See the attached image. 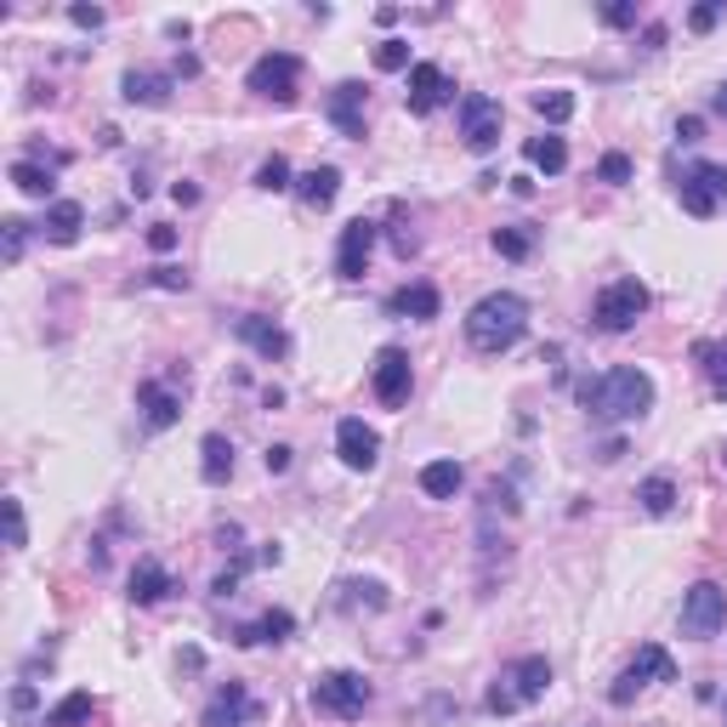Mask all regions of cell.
<instances>
[{"label": "cell", "mask_w": 727, "mask_h": 727, "mask_svg": "<svg viewBox=\"0 0 727 727\" xmlns=\"http://www.w3.org/2000/svg\"><path fill=\"white\" fill-rule=\"evenodd\" d=\"M648 682H676V666H671V653L659 648V642H642L631 666H625V671L614 676V687H608V705H631Z\"/></svg>", "instance_id": "5"}, {"label": "cell", "mask_w": 727, "mask_h": 727, "mask_svg": "<svg viewBox=\"0 0 727 727\" xmlns=\"http://www.w3.org/2000/svg\"><path fill=\"white\" fill-rule=\"evenodd\" d=\"M693 363L711 376V387H716V399L727 404V342H693Z\"/></svg>", "instance_id": "26"}, {"label": "cell", "mask_w": 727, "mask_h": 727, "mask_svg": "<svg viewBox=\"0 0 727 727\" xmlns=\"http://www.w3.org/2000/svg\"><path fill=\"white\" fill-rule=\"evenodd\" d=\"M722 625H727V591L716 580H700L693 591H682V631L693 642H711Z\"/></svg>", "instance_id": "6"}, {"label": "cell", "mask_w": 727, "mask_h": 727, "mask_svg": "<svg viewBox=\"0 0 727 727\" xmlns=\"http://www.w3.org/2000/svg\"><path fill=\"white\" fill-rule=\"evenodd\" d=\"M501 125H506V109L494 103V97H483V91L460 97V137H467L472 154H489L494 143H501Z\"/></svg>", "instance_id": "8"}, {"label": "cell", "mask_w": 727, "mask_h": 727, "mask_svg": "<svg viewBox=\"0 0 727 727\" xmlns=\"http://www.w3.org/2000/svg\"><path fill=\"white\" fill-rule=\"evenodd\" d=\"M12 188H18V193H29V200H46V193L57 188V177H52V165L18 159V165H12Z\"/></svg>", "instance_id": "28"}, {"label": "cell", "mask_w": 727, "mask_h": 727, "mask_svg": "<svg viewBox=\"0 0 727 727\" xmlns=\"http://www.w3.org/2000/svg\"><path fill=\"white\" fill-rule=\"evenodd\" d=\"M23 540H29V528H23V501H7V546L23 551Z\"/></svg>", "instance_id": "39"}, {"label": "cell", "mask_w": 727, "mask_h": 727, "mask_svg": "<svg viewBox=\"0 0 727 727\" xmlns=\"http://www.w3.org/2000/svg\"><path fill=\"white\" fill-rule=\"evenodd\" d=\"M12 711H18V716L35 711V687H29V682H18V687H12Z\"/></svg>", "instance_id": "44"}, {"label": "cell", "mask_w": 727, "mask_h": 727, "mask_svg": "<svg viewBox=\"0 0 727 727\" xmlns=\"http://www.w3.org/2000/svg\"><path fill=\"white\" fill-rule=\"evenodd\" d=\"M171 200H177V205H193V200H200V188H193V182H177Z\"/></svg>", "instance_id": "47"}, {"label": "cell", "mask_w": 727, "mask_h": 727, "mask_svg": "<svg viewBox=\"0 0 727 727\" xmlns=\"http://www.w3.org/2000/svg\"><path fill=\"white\" fill-rule=\"evenodd\" d=\"M295 86H302V57L295 52H268L250 63V91L273 97V103H295Z\"/></svg>", "instance_id": "9"}, {"label": "cell", "mask_w": 727, "mask_h": 727, "mask_svg": "<svg viewBox=\"0 0 727 727\" xmlns=\"http://www.w3.org/2000/svg\"><path fill=\"white\" fill-rule=\"evenodd\" d=\"M535 114L540 120H551V125H563V120H574V91H535Z\"/></svg>", "instance_id": "31"}, {"label": "cell", "mask_w": 727, "mask_h": 727, "mask_svg": "<svg viewBox=\"0 0 727 727\" xmlns=\"http://www.w3.org/2000/svg\"><path fill=\"white\" fill-rule=\"evenodd\" d=\"M637 501H642V512H653V517H666L671 506H676V483L659 472V478H648L642 489H637Z\"/></svg>", "instance_id": "29"}, {"label": "cell", "mask_w": 727, "mask_h": 727, "mask_svg": "<svg viewBox=\"0 0 727 727\" xmlns=\"http://www.w3.org/2000/svg\"><path fill=\"white\" fill-rule=\"evenodd\" d=\"M336 455H342V467L370 472L376 460H381V438H376V426H363L358 415H347V421L336 426Z\"/></svg>", "instance_id": "15"}, {"label": "cell", "mask_w": 727, "mask_h": 727, "mask_svg": "<svg viewBox=\"0 0 727 727\" xmlns=\"http://www.w3.org/2000/svg\"><path fill=\"white\" fill-rule=\"evenodd\" d=\"M676 137H682V143H700V137H705V120H700V114H687V120L676 125Z\"/></svg>", "instance_id": "45"}, {"label": "cell", "mask_w": 727, "mask_h": 727, "mask_svg": "<svg viewBox=\"0 0 727 727\" xmlns=\"http://www.w3.org/2000/svg\"><path fill=\"white\" fill-rule=\"evenodd\" d=\"M171 574H165L159 563H137V569H131V591H125V597L131 603H137V608H148V603H165V597H171Z\"/></svg>", "instance_id": "19"}, {"label": "cell", "mask_w": 727, "mask_h": 727, "mask_svg": "<svg viewBox=\"0 0 727 727\" xmlns=\"http://www.w3.org/2000/svg\"><path fill=\"white\" fill-rule=\"evenodd\" d=\"M597 177L614 182V188H625V182H631V159H625V154H603L597 159Z\"/></svg>", "instance_id": "36"}, {"label": "cell", "mask_w": 727, "mask_h": 727, "mask_svg": "<svg viewBox=\"0 0 727 727\" xmlns=\"http://www.w3.org/2000/svg\"><path fill=\"white\" fill-rule=\"evenodd\" d=\"M120 97H125V103H143V109H159L165 97H171V80H165V75H148V69H131V75L120 80Z\"/></svg>", "instance_id": "21"}, {"label": "cell", "mask_w": 727, "mask_h": 727, "mask_svg": "<svg viewBox=\"0 0 727 727\" xmlns=\"http://www.w3.org/2000/svg\"><path fill=\"white\" fill-rule=\"evenodd\" d=\"M290 631H295V619H290L284 608H268V614L256 619V642H284Z\"/></svg>", "instance_id": "34"}, {"label": "cell", "mask_w": 727, "mask_h": 727, "mask_svg": "<svg viewBox=\"0 0 727 727\" xmlns=\"http://www.w3.org/2000/svg\"><path fill=\"white\" fill-rule=\"evenodd\" d=\"M523 159L540 165L546 177H557V171H569V143L563 137H528L523 143Z\"/></svg>", "instance_id": "25"}, {"label": "cell", "mask_w": 727, "mask_h": 727, "mask_svg": "<svg viewBox=\"0 0 727 727\" xmlns=\"http://www.w3.org/2000/svg\"><path fill=\"white\" fill-rule=\"evenodd\" d=\"M0 234H7V261H18L23 256V239H29V222L7 216V222H0Z\"/></svg>", "instance_id": "40"}, {"label": "cell", "mask_w": 727, "mask_h": 727, "mask_svg": "<svg viewBox=\"0 0 727 727\" xmlns=\"http://www.w3.org/2000/svg\"><path fill=\"white\" fill-rule=\"evenodd\" d=\"M234 336H239L245 347H256L261 358H284V353H290V336H284V324L261 318V313H245V318H234Z\"/></svg>", "instance_id": "17"}, {"label": "cell", "mask_w": 727, "mask_h": 727, "mask_svg": "<svg viewBox=\"0 0 727 727\" xmlns=\"http://www.w3.org/2000/svg\"><path fill=\"white\" fill-rule=\"evenodd\" d=\"M523 329H528V302H523V295H512V290L483 295V302L467 313V342H472V353H483V358L512 353V347L523 342Z\"/></svg>", "instance_id": "2"}, {"label": "cell", "mask_w": 727, "mask_h": 727, "mask_svg": "<svg viewBox=\"0 0 727 727\" xmlns=\"http://www.w3.org/2000/svg\"><path fill=\"white\" fill-rule=\"evenodd\" d=\"M313 705L353 722V716H363V705H370V682H363V671H324L313 682Z\"/></svg>", "instance_id": "7"}, {"label": "cell", "mask_w": 727, "mask_h": 727, "mask_svg": "<svg viewBox=\"0 0 727 727\" xmlns=\"http://www.w3.org/2000/svg\"><path fill=\"white\" fill-rule=\"evenodd\" d=\"M148 279H154L159 290H188V273H182V268H154Z\"/></svg>", "instance_id": "42"}, {"label": "cell", "mask_w": 727, "mask_h": 727, "mask_svg": "<svg viewBox=\"0 0 727 727\" xmlns=\"http://www.w3.org/2000/svg\"><path fill=\"white\" fill-rule=\"evenodd\" d=\"M295 193L313 205V211H324V205H336V193H342V171L336 165H313L307 177H295Z\"/></svg>", "instance_id": "20"}, {"label": "cell", "mask_w": 727, "mask_h": 727, "mask_svg": "<svg viewBox=\"0 0 727 727\" xmlns=\"http://www.w3.org/2000/svg\"><path fill=\"white\" fill-rule=\"evenodd\" d=\"M148 250L171 256V250H177V227H165V222H159V227H148Z\"/></svg>", "instance_id": "41"}, {"label": "cell", "mask_w": 727, "mask_h": 727, "mask_svg": "<svg viewBox=\"0 0 727 727\" xmlns=\"http://www.w3.org/2000/svg\"><path fill=\"white\" fill-rule=\"evenodd\" d=\"M137 410H143V421L154 426V433H165V426H177V415H182V392L165 387V381H143L137 387Z\"/></svg>", "instance_id": "16"}, {"label": "cell", "mask_w": 727, "mask_h": 727, "mask_svg": "<svg viewBox=\"0 0 727 727\" xmlns=\"http://www.w3.org/2000/svg\"><path fill=\"white\" fill-rule=\"evenodd\" d=\"M603 23L608 29H637V0H614V7H603Z\"/></svg>", "instance_id": "38"}, {"label": "cell", "mask_w": 727, "mask_h": 727, "mask_svg": "<svg viewBox=\"0 0 727 727\" xmlns=\"http://www.w3.org/2000/svg\"><path fill=\"white\" fill-rule=\"evenodd\" d=\"M200 478L205 483H227V478H234V444H227L222 433H205V444H200Z\"/></svg>", "instance_id": "23"}, {"label": "cell", "mask_w": 727, "mask_h": 727, "mask_svg": "<svg viewBox=\"0 0 727 727\" xmlns=\"http://www.w3.org/2000/svg\"><path fill=\"white\" fill-rule=\"evenodd\" d=\"M421 489L433 494V501H455V494H460V467H455V460H426V467H421Z\"/></svg>", "instance_id": "27"}, {"label": "cell", "mask_w": 727, "mask_h": 727, "mask_svg": "<svg viewBox=\"0 0 727 727\" xmlns=\"http://www.w3.org/2000/svg\"><path fill=\"white\" fill-rule=\"evenodd\" d=\"M546 687H551V659L546 653H523L517 666H506L501 676H494V687H489V711L494 716H512V711H523V705H535V700H546Z\"/></svg>", "instance_id": "3"}, {"label": "cell", "mask_w": 727, "mask_h": 727, "mask_svg": "<svg viewBox=\"0 0 727 727\" xmlns=\"http://www.w3.org/2000/svg\"><path fill=\"white\" fill-rule=\"evenodd\" d=\"M376 69H381V75L410 69V41H381V46H376Z\"/></svg>", "instance_id": "35"}, {"label": "cell", "mask_w": 727, "mask_h": 727, "mask_svg": "<svg viewBox=\"0 0 727 727\" xmlns=\"http://www.w3.org/2000/svg\"><path fill=\"white\" fill-rule=\"evenodd\" d=\"M494 250H501L506 261H523L528 250H535V234H528V227H494Z\"/></svg>", "instance_id": "32"}, {"label": "cell", "mask_w": 727, "mask_h": 727, "mask_svg": "<svg viewBox=\"0 0 727 727\" xmlns=\"http://www.w3.org/2000/svg\"><path fill=\"white\" fill-rule=\"evenodd\" d=\"M80 227H86V205H75V200H52V211H46V239H52V245H75V239H80Z\"/></svg>", "instance_id": "22"}, {"label": "cell", "mask_w": 727, "mask_h": 727, "mask_svg": "<svg viewBox=\"0 0 727 727\" xmlns=\"http://www.w3.org/2000/svg\"><path fill=\"white\" fill-rule=\"evenodd\" d=\"M376 239H381V227L370 216L347 222L342 245H336V279H363V268H370V256H376Z\"/></svg>", "instance_id": "12"}, {"label": "cell", "mask_w": 727, "mask_h": 727, "mask_svg": "<svg viewBox=\"0 0 727 727\" xmlns=\"http://www.w3.org/2000/svg\"><path fill=\"white\" fill-rule=\"evenodd\" d=\"M268 472H290V444H273L268 449Z\"/></svg>", "instance_id": "46"}, {"label": "cell", "mask_w": 727, "mask_h": 727, "mask_svg": "<svg viewBox=\"0 0 727 727\" xmlns=\"http://www.w3.org/2000/svg\"><path fill=\"white\" fill-rule=\"evenodd\" d=\"M716 103H722V109H727V80H722V91H716Z\"/></svg>", "instance_id": "48"}, {"label": "cell", "mask_w": 727, "mask_h": 727, "mask_svg": "<svg viewBox=\"0 0 727 727\" xmlns=\"http://www.w3.org/2000/svg\"><path fill=\"white\" fill-rule=\"evenodd\" d=\"M722 467H727V449H722Z\"/></svg>", "instance_id": "49"}, {"label": "cell", "mask_w": 727, "mask_h": 727, "mask_svg": "<svg viewBox=\"0 0 727 727\" xmlns=\"http://www.w3.org/2000/svg\"><path fill=\"white\" fill-rule=\"evenodd\" d=\"M256 188H261V193H284V188H295V182H290V159H284V154L261 159V171H256Z\"/></svg>", "instance_id": "33"}, {"label": "cell", "mask_w": 727, "mask_h": 727, "mask_svg": "<svg viewBox=\"0 0 727 727\" xmlns=\"http://www.w3.org/2000/svg\"><path fill=\"white\" fill-rule=\"evenodd\" d=\"M329 120H336L342 137L363 143V86L358 80H342L336 91H329Z\"/></svg>", "instance_id": "18"}, {"label": "cell", "mask_w": 727, "mask_h": 727, "mask_svg": "<svg viewBox=\"0 0 727 727\" xmlns=\"http://www.w3.org/2000/svg\"><path fill=\"white\" fill-rule=\"evenodd\" d=\"M392 313H404V318H438V290L433 284H404V290H392Z\"/></svg>", "instance_id": "24"}, {"label": "cell", "mask_w": 727, "mask_h": 727, "mask_svg": "<svg viewBox=\"0 0 727 727\" xmlns=\"http://www.w3.org/2000/svg\"><path fill=\"white\" fill-rule=\"evenodd\" d=\"M69 18H75L80 29H103V7H69Z\"/></svg>", "instance_id": "43"}, {"label": "cell", "mask_w": 727, "mask_h": 727, "mask_svg": "<svg viewBox=\"0 0 727 727\" xmlns=\"http://www.w3.org/2000/svg\"><path fill=\"white\" fill-rule=\"evenodd\" d=\"M449 97H455V80L438 69V63H415V69H410V91H404L410 114H438Z\"/></svg>", "instance_id": "13"}, {"label": "cell", "mask_w": 727, "mask_h": 727, "mask_svg": "<svg viewBox=\"0 0 727 727\" xmlns=\"http://www.w3.org/2000/svg\"><path fill=\"white\" fill-rule=\"evenodd\" d=\"M716 23H722V7H716V0H705V7L687 12V29H693V35H711Z\"/></svg>", "instance_id": "37"}, {"label": "cell", "mask_w": 727, "mask_h": 727, "mask_svg": "<svg viewBox=\"0 0 727 727\" xmlns=\"http://www.w3.org/2000/svg\"><path fill=\"white\" fill-rule=\"evenodd\" d=\"M580 404L591 421H637L653 410V381L631 363H619V370L597 376V381H580Z\"/></svg>", "instance_id": "1"}, {"label": "cell", "mask_w": 727, "mask_h": 727, "mask_svg": "<svg viewBox=\"0 0 727 727\" xmlns=\"http://www.w3.org/2000/svg\"><path fill=\"white\" fill-rule=\"evenodd\" d=\"M642 313H648V284H642V279H614V284H603V290H597V307H591L597 329H608V336L631 329Z\"/></svg>", "instance_id": "4"}, {"label": "cell", "mask_w": 727, "mask_h": 727, "mask_svg": "<svg viewBox=\"0 0 727 727\" xmlns=\"http://www.w3.org/2000/svg\"><path fill=\"white\" fill-rule=\"evenodd\" d=\"M261 716H268V705H256L239 682H222L211 711H205V727H256Z\"/></svg>", "instance_id": "14"}, {"label": "cell", "mask_w": 727, "mask_h": 727, "mask_svg": "<svg viewBox=\"0 0 727 727\" xmlns=\"http://www.w3.org/2000/svg\"><path fill=\"white\" fill-rule=\"evenodd\" d=\"M370 387L387 410H404L410 404V387H415V370H410V353L404 347H381L376 353V370H370Z\"/></svg>", "instance_id": "10"}, {"label": "cell", "mask_w": 727, "mask_h": 727, "mask_svg": "<svg viewBox=\"0 0 727 727\" xmlns=\"http://www.w3.org/2000/svg\"><path fill=\"white\" fill-rule=\"evenodd\" d=\"M727 200V165H693V171L682 177V211L711 222L716 205Z\"/></svg>", "instance_id": "11"}, {"label": "cell", "mask_w": 727, "mask_h": 727, "mask_svg": "<svg viewBox=\"0 0 727 727\" xmlns=\"http://www.w3.org/2000/svg\"><path fill=\"white\" fill-rule=\"evenodd\" d=\"M97 716V700L91 693H69V700H63L52 716H46V727H80V722H91Z\"/></svg>", "instance_id": "30"}]
</instances>
